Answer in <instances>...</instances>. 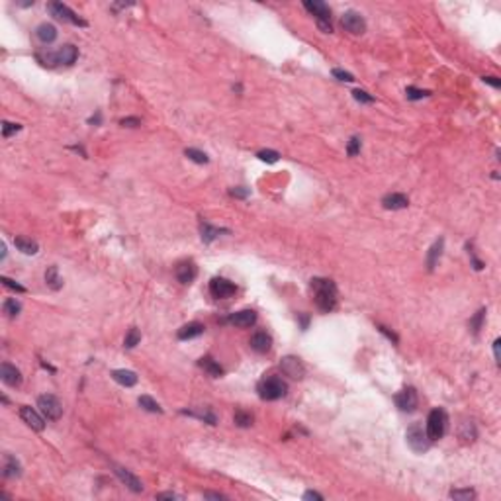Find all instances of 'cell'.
<instances>
[{
	"label": "cell",
	"instance_id": "44",
	"mask_svg": "<svg viewBox=\"0 0 501 501\" xmlns=\"http://www.w3.org/2000/svg\"><path fill=\"white\" fill-rule=\"evenodd\" d=\"M139 124H141L139 118H124V120H122V126H128V128H136Z\"/></svg>",
	"mask_w": 501,
	"mask_h": 501
},
{
	"label": "cell",
	"instance_id": "18",
	"mask_svg": "<svg viewBox=\"0 0 501 501\" xmlns=\"http://www.w3.org/2000/svg\"><path fill=\"white\" fill-rule=\"evenodd\" d=\"M53 59L57 61V63H61V65H72L76 59H78V49L74 46H63L55 55H53Z\"/></svg>",
	"mask_w": 501,
	"mask_h": 501
},
{
	"label": "cell",
	"instance_id": "23",
	"mask_svg": "<svg viewBox=\"0 0 501 501\" xmlns=\"http://www.w3.org/2000/svg\"><path fill=\"white\" fill-rule=\"evenodd\" d=\"M14 245H16V249L18 250H22L24 254H36V252L40 250V245H38L36 241L28 239V237H16V239H14Z\"/></svg>",
	"mask_w": 501,
	"mask_h": 501
},
{
	"label": "cell",
	"instance_id": "2",
	"mask_svg": "<svg viewBox=\"0 0 501 501\" xmlns=\"http://www.w3.org/2000/svg\"><path fill=\"white\" fill-rule=\"evenodd\" d=\"M258 396L266 402H274V400H280L286 396L288 392V384L282 380V378H276V376H270V378H264L258 382Z\"/></svg>",
	"mask_w": 501,
	"mask_h": 501
},
{
	"label": "cell",
	"instance_id": "29",
	"mask_svg": "<svg viewBox=\"0 0 501 501\" xmlns=\"http://www.w3.org/2000/svg\"><path fill=\"white\" fill-rule=\"evenodd\" d=\"M222 231H224V229L212 228L210 224H202V226H200V233H202V241H204V243H212Z\"/></svg>",
	"mask_w": 501,
	"mask_h": 501
},
{
	"label": "cell",
	"instance_id": "8",
	"mask_svg": "<svg viewBox=\"0 0 501 501\" xmlns=\"http://www.w3.org/2000/svg\"><path fill=\"white\" fill-rule=\"evenodd\" d=\"M341 26L346 30V32H350V34H354V36H360V34H364L366 32V22L364 18L358 14V12H344L341 18Z\"/></svg>",
	"mask_w": 501,
	"mask_h": 501
},
{
	"label": "cell",
	"instance_id": "45",
	"mask_svg": "<svg viewBox=\"0 0 501 501\" xmlns=\"http://www.w3.org/2000/svg\"><path fill=\"white\" fill-rule=\"evenodd\" d=\"M304 500H316V501H323V496L318 494V492H306L304 494Z\"/></svg>",
	"mask_w": 501,
	"mask_h": 501
},
{
	"label": "cell",
	"instance_id": "6",
	"mask_svg": "<svg viewBox=\"0 0 501 501\" xmlns=\"http://www.w3.org/2000/svg\"><path fill=\"white\" fill-rule=\"evenodd\" d=\"M47 10H49L57 20H61V22L72 24V26H80V28L86 26V22H84L82 18H78V16L68 8L67 4H63V2H49V4H47Z\"/></svg>",
	"mask_w": 501,
	"mask_h": 501
},
{
	"label": "cell",
	"instance_id": "33",
	"mask_svg": "<svg viewBox=\"0 0 501 501\" xmlns=\"http://www.w3.org/2000/svg\"><path fill=\"white\" fill-rule=\"evenodd\" d=\"M184 155H186V157H188V159H190V160L198 162V164H206V162L210 160V159H208V155H206V153H202V151H198V149H192V147H190V149H186V151H184Z\"/></svg>",
	"mask_w": 501,
	"mask_h": 501
},
{
	"label": "cell",
	"instance_id": "20",
	"mask_svg": "<svg viewBox=\"0 0 501 501\" xmlns=\"http://www.w3.org/2000/svg\"><path fill=\"white\" fill-rule=\"evenodd\" d=\"M204 325L202 323H198V321H192V323H188V325H184L178 329V339L180 341H188V339H194V337H200L202 333H204Z\"/></svg>",
	"mask_w": 501,
	"mask_h": 501
},
{
	"label": "cell",
	"instance_id": "3",
	"mask_svg": "<svg viewBox=\"0 0 501 501\" xmlns=\"http://www.w3.org/2000/svg\"><path fill=\"white\" fill-rule=\"evenodd\" d=\"M304 6H306V10H308L310 14L316 16L319 30H321L323 34H331V32H333V26H331V10H329L327 4H323V2H319V0H314V2H312V0H306Z\"/></svg>",
	"mask_w": 501,
	"mask_h": 501
},
{
	"label": "cell",
	"instance_id": "30",
	"mask_svg": "<svg viewBox=\"0 0 501 501\" xmlns=\"http://www.w3.org/2000/svg\"><path fill=\"white\" fill-rule=\"evenodd\" d=\"M139 406H141L145 411H151V413H162V408H160L151 396H141V398H139Z\"/></svg>",
	"mask_w": 501,
	"mask_h": 501
},
{
	"label": "cell",
	"instance_id": "16",
	"mask_svg": "<svg viewBox=\"0 0 501 501\" xmlns=\"http://www.w3.org/2000/svg\"><path fill=\"white\" fill-rule=\"evenodd\" d=\"M254 321H256V314H254L252 310H241V312H237V314H233V316L229 318V323H231V325L241 327V329L254 325Z\"/></svg>",
	"mask_w": 501,
	"mask_h": 501
},
{
	"label": "cell",
	"instance_id": "11",
	"mask_svg": "<svg viewBox=\"0 0 501 501\" xmlns=\"http://www.w3.org/2000/svg\"><path fill=\"white\" fill-rule=\"evenodd\" d=\"M210 292L218 300H226V298H231L235 294V286L226 278H214L210 282Z\"/></svg>",
	"mask_w": 501,
	"mask_h": 501
},
{
	"label": "cell",
	"instance_id": "19",
	"mask_svg": "<svg viewBox=\"0 0 501 501\" xmlns=\"http://www.w3.org/2000/svg\"><path fill=\"white\" fill-rule=\"evenodd\" d=\"M382 206H384L386 210H404V208L410 206V200H408L406 194L394 192V194H388V196L382 198Z\"/></svg>",
	"mask_w": 501,
	"mask_h": 501
},
{
	"label": "cell",
	"instance_id": "40",
	"mask_svg": "<svg viewBox=\"0 0 501 501\" xmlns=\"http://www.w3.org/2000/svg\"><path fill=\"white\" fill-rule=\"evenodd\" d=\"M333 76L339 78V80H344V82H352V80H354V76H352L350 72L341 70V68H333Z\"/></svg>",
	"mask_w": 501,
	"mask_h": 501
},
{
	"label": "cell",
	"instance_id": "41",
	"mask_svg": "<svg viewBox=\"0 0 501 501\" xmlns=\"http://www.w3.org/2000/svg\"><path fill=\"white\" fill-rule=\"evenodd\" d=\"M429 92H425V90H419V88H413V86H410L408 90H406V96L410 98V100H419V98H423V96H427Z\"/></svg>",
	"mask_w": 501,
	"mask_h": 501
},
{
	"label": "cell",
	"instance_id": "24",
	"mask_svg": "<svg viewBox=\"0 0 501 501\" xmlns=\"http://www.w3.org/2000/svg\"><path fill=\"white\" fill-rule=\"evenodd\" d=\"M442 245H444V241L438 239L433 247L429 249V254H427V266H429V270H433L434 266H436V262H438L440 254H442Z\"/></svg>",
	"mask_w": 501,
	"mask_h": 501
},
{
	"label": "cell",
	"instance_id": "13",
	"mask_svg": "<svg viewBox=\"0 0 501 501\" xmlns=\"http://www.w3.org/2000/svg\"><path fill=\"white\" fill-rule=\"evenodd\" d=\"M114 472H116V476L120 478V482H122V484H126L132 492H136V494L143 492V484H141V480L137 478V476H134L130 470H126V468H122V466H116Z\"/></svg>",
	"mask_w": 501,
	"mask_h": 501
},
{
	"label": "cell",
	"instance_id": "32",
	"mask_svg": "<svg viewBox=\"0 0 501 501\" xmlns=\"http://www.w3.org/2000/svg\"><path fill=\"white\" fill-rule=\"evenodd\" d=\"M139 341H141V333H139V329L132 327V329L128 331L126 339H124V344H126V348H134V346L139 344Z\"/></svg>",
	"mask_w": 501,
	"mask_h": 501
},
{
	"label": "cell",
	"instance_id": "10",
	"mask_svg": "<svg viewBox=\"0 0 501 501\" xmlns=\"http://www.w3.org/2000/svg\"><path fill=\"white\" fill-rule=\"evenodd\" d=\"M396 404H398L400 410L406 411V413H411V411L417 410L419 400H417L415 388H406V390H402V392L396 396Z\"/></svg>",
	"mask_w": 501,
	"mask_h": 501
},
{
	"label": "cell",
	"instance_id": "17",
	"mask_svg": "<svg viewBox=\"0 0 501 501\" xmlns=\"http://www.w3.org/2000/svg\"><path fill=\"white\" fill-rule=\"evenodd\" d=\"M270 346H272L270 335H266V333H262V331H258V333H254V335L250 337V348H252L254 352H258V354L268 352Z\"/></svg>",
	"mask_w": 501,
	"mask_h": 501
},
{
	"label": "cell",
	"instance_id": "35",
	"mask_svg": "<svg viewBox=\"0 0 501 501\" xmlns=\"http://www.w3.org/2000/svg\"><path fill=\"white\" fill-rule=\"evenodd\" d=\"M484 318H486V310H480L478 314H476V318L472 319L470 321V329H472V333L474 335H478L480 333V329H482V321H484Z\"/></svg>",
	"mask_w": 501,
	"mask_h": 501
},
{
	"label": "cell",
	"instance_id": "21",
	"mask_svg": "<svg viewBox=\"0 0 501 501\" xmlns=\"http://www.w3.org/2000/svg\"><path fill=\"white\" fill-rule=\"evenodd\" d=\"M112 378H114L118 384H122V386L126 388H132L137 384V374L132 372V370H114Z\"/></svg>",
	"mask_w": 501,
	"mask_h": 501
},
{
	"label": "cell",
	"instance_id": "4",
	"mask_svg": "<svg viewBox=\"0 0 501 501\" xmlns=\"http://www.w3.org/2000/svg\"><path fill=\"white\" fill-rule=\"evenodd\" d=\"M446 431V413L442 410H433L427 419V438L429 440H438Z\"/></svg>",
	"mask_w": 501,
	"mask_h": 501
},
{
	"label": "cell",
	"instance_id": "42",
	"mask_svg": "<svg viewBox=\"0 0 501 501\" xmlns=\"http://www.w3.org/2000/svg\"><path fill=\"white\" fill-rule=\"evenodd\" d=\"M2 282H4V286L12 288V290H16V292H26V288H24V286H20L18 282H14V280H10V278H6V276H2Z\"/></svg>",
	"mask_w": 501,
	"mask_h": 501
},
{
	"label": "cell",
	"instance_id": "15",
	"mask_svg": "<svg viewBox=\"0 0 501 501\" xmlns=\"http://www.w3.org/2000/svg\"><path fill=\"white\" fill-rule=\"evenodd\" d=\"M20 415H22V419L34 429V431H44L46 423H44V417H42L38 411H34L32 408H28V406H24L22 410H20Z\"/></svg>",
	"mask_w": 501,
	"mask_h": 501
},
{
	"label": "cell",
	"instance_id": "39",
	"mask_svg": "<svg viewBox=\"0 0 501 501\" xmlns=\"http://www.w3.org/2000/svg\"><path fill=\"white\" fill-rule=\"evenodd\" d=\"M352 96H354L356 102H362V104H372V102H374V96H370V94L364 90H354L352 92Z\"/></svg>",
	"mask_w": 501,
	"mask_h": 501
},
{
	"label": "cell",
	"instance_id": "48",
	"mask_svg": "<svg viewBox=\"0 0 501 501\" xmlns=\"http://www.w3.org/2000/svg\"><path fill=\"white\" fill-rule=\"evenodd\" d=\"M157 498H159V500H178V496H176V494H170V492H168V494H159Z\"/></svg>",
	"mask_w": 501,
	"mask_h": 501
},
{
	"label": "cell",
	"instance_id": "26",
	"mask_svg": "<svg viewBox=\"0 0 501 501\" xmlns=\"http://www.w3.org/2000/svg\"><path fill=\"white\" fill-rule=\"evenodd\" d=\"M200 366L204 368V370L208 372V374H210V376H214V378H220V376L224 374L222 366L218 364V362H216V360H214L212 356H204V358L200 360Z\"/></svg>",
	"mask_w": 501,
	"mask_h": 501
},
{
	"label": "cell",
	"instance_id": "46",
	"mask_svg": "<svg viewBox=\"0 0 501 501\" xmlns=\"http://www.w3.org/2000/svg\"><path fill=\"white\" fill-rule=\"evenodd\" d=\"M484 82H488V84H492V86H496V88H500L501 86V80H498L496 76H484Z\"/></svg>",
	"mask_w": 501,
	"mask_h": 501
},
{
	"label": "cell",
	"instance_id": "25",
	"mask_svg": "<svg viewBox=\"0 0 501 501\" xmlns=\"http://www.w3.org/2000/svg\"><path fill=\"white\" fill-rule=\"evenodd\" d=\"M46 282H47V286H49L51 290H59V288L63 286V278L59 276L57 266H49V268L46 270Z\"/></svg>",
	"mask_w": 501,
	"mask_h": 501
},
{
	"label": "cell",
	"instance_id": "28",
	"mask_svg": "<svg viewBox=\"0 0 501 501\" xmlns=\"http://www.w3.org/2000/svg\"><path fill=\"white\" fill-rule=\"evenodd\" d=\"M2 310H4V314H6L8 318H16V316L22 312V306H20V302H18L16 298H8V300L4 302V306H2Z\"/></svg>",
	"mask_w": 501,
	"mask_h": 501
},
{
	"label": "cell",
	"instance_id": "34",
	"mask_svg": "<svg viewBox=\"0 0 501 501\" xmlns=\"http://www.w3.org/2000/svg\"><path fill=\"white\" fill-rule=\"evenodd\" d=\"M450 498H452V500H458V501H470L476 498V494H474L472 490H452V492H450Z\"/></svg>",
	"mask_w": 501,
	"mask_h": 501
},
{
	"label": "cell",
	"instance_id": "7",
	"mask_svg": "<svg viewBox=\"0 0 501 501\" xmlns=\"http://www.w3.org/2000/svg\"><path fill=\"white\" fill-rule=\"evenodd\" d=\"M406 438H408V444H410L415 452H423V450H427V448H429V438H427V433H423L421 425H417V423H415V425H411L410 429H408Z\"/></svg>",
	"mask_w": 501,
	"mask_h": 501
},
{
	"label": "cell",
	"instance_id": "9",
	"mask_svg": "<svg viewBox=\"0 0 501 501\" xmlns=\"http://www.w3.org/2000/svg\"><path fill=\"white\" fill-rule=\"evenodd\" d=\"M280 368H282V372H284L286 376H290V378H294V380H302L304 374H306V366H304V362H302L300 358H296V356H284L282 362H280Z\"/></svg>",
	"mask_w": 501,
	"mask_h": 501
},
{
	"label": "cell",
	"instance_id": "38",
	"mask_svg": "<svg viewBox=\"0 0 501 501\" xmlns=\"http://www.w3.org/2000/svg\"><path fill=\"white\" fill-rule=\"evenodd\" d=\"M20 130H22L20 124H10V122H4V124H2V136L4 137H10L12 134H16V132H20Z\"/></svg>",
	"mask_w": 501,
	"mask_h": 501
},
{
	"label": "cell",
	"instance_id": "36",
	"mask_svg": "<svg viewBox=\"0 0 501 501\" xmlns=\"http://www.w3.org/2000/svg\"><path fill=\"white\" fill-rule=\"evenodd\" d=\"M256 157H258L260 160H264V162H276V160L280 159V155H278L276 151H270V149L258 151V153H256Z\"/></svg>",
	"mask_w": 501,
	"mask_h": 501
},
{
	"label": "cell",
	"instance_id": "12",
	"mask_svg": "<svg viewBox=\"0 0 501 501\" xmlns=\"http://www.w3.org/2000/svg\"><path fill=\"white\" fill-rule=\"evenodd\" d=\"M0 378H2L4 384H8V386L12 388L22 384V372L16 366L10 364V362H4V364L0 366Z\"/></svg>",
	"mask_w": 501,
	"mask_h": 501
},
{
	"label": "cell",
	"instance_id": "49",
	"mask_svg": "<svg viewBox=\"0 0 501 501\" xmlns=\"http://www.w3.org/2000/svg\"><path fill=\"white\" fill-rule=\"evenodd\" d=\"M204 498H208V500H224V496H220V494H204Z\"/></svg>",
	"mask_w": 501,
	"mask_h": 501
},
{
	"label": "cell",
	"instance_id": "43",
	"mask_svg": "<svg viewBox=\"0 0 501 501\" xmlns=\"http://www.w3.org/2000/svg\"><path fill=\"white\" fill-rule=\"evenodd\" d=\"M229 194L231 196H235V198H247L249 196V190H245V188H233V190H229Z\"/></svg>",
	"mask_w": 501,
	"mask_h": 501
},
{
	"label": "cell",
	"instance_id": "22",
	"mask_svg": "<svg viewBox=\"0 0 501 501\" xmlns=\"http://www.w3.org/2000/svg\"><path fill=\"white\" fill-rule=\"evenodd\" d=\"M36 34H38V40L44 42V44H51V42H55V38H57V30H55L53 24H42V26L38 28Z\"/></svg>",
	"mask_w": 501,
	"mask_h": 501
},
{
	"label": "cell",
	"instance_id": "31",
	"mask_svg": "<svg viewBox=\"0 0 501 501\" xmlns=\"http://www.w3.org/2000/svg\"><path fill=\"white\" fill-rule=\"evenodd\" d=\"M233 421H235V425L237 427H250L252 425V415L247 413V411H235V415H233Z\"/></svg>",
	"mask_w": 501,
	"mask_h": 501
},
{
	"label": "cell",
	"instance_id": "47",
	"mask_svg": "<svg viewBox=\"0 0 501 501\" xmlns=\"http://www.w3.org/2000/svg\"><path fill=\"white\" fill-rule=\"evenodd\" d=\"M500 344H501V341L500 339H496V342H494V354H496V362L500 364L501 362V356H500Z\"/></svg>",
	"mask_w": 501,
	"mask_h": 501
},
{
	"label": "cell",
	"instance_id": "27",
	"mask_svg": "<svg viewBox=\"0 0 501 501\" xmlns=\"http://www.w3.org/2000/svg\"><path fill=\"white\" fill-rule=\"evenodd\" d=\"M4 476L6 478H16L20 476V464L14 456L6 454V460H4Z\"/></svg>",
	"mask_w": 501,
	"mask_h": 501
},
{
	"label": "cell",
	"instance_id": "5",
	"mask_svg": "<svg viewBox=\"0 0 501 501\" xmlns=\"http://www.w3.org/2000/svg\"><path fill=\"white\" fill-rule=\"evenodd\" d=\"M38 408H40V411L44 413V417L49 419V421H57V419H61V415H63V406H61L59 398L53 396V394L40 396Z\"/></svg>",
	"mask_w": 501,
	"mask_h": 501
},
{
	"label": "cell",
	"instance_id": "1",
	"mask_svg": "<svg viewBox=\"0 0 501 501\" xmlns=\"http://www.w3.org/2000/svg\"><path fill=\"white\" fill-rule=\"evenodd\" d=\"M312 288L316 292V304L321 312L329 314L335 310L337 306V288L333 284V280H325V278H314L312 280Z\"/></svg>",
	"mask_w": 501,
	"mask_h": 501
},
{
	"label": "cell",
	"instance_id": "14",
	"mask_svg": "<svg viewBox=\"0 0 501 501\" xmlns=\"http://www.w3.org/2000/svg\"><path fill=\"white\" fill-rule=\"evenodd\" d=\"M196 274H198V268H196V264H194L192 260L178 262V266H176V278H178L180 284H190V282H194Z\"/></svg>",
	"mask_w": 501,
	"mask_h": 501
},
{
	"label": "cell",
	"instance_id": "37",
	"mask_svg": "<svg viewBox=\"0 0 501 501\" xmlns=\"http://www.w3.org/2000/svg\"><path fill=\"white\" fill-rule=\"evenodd\" d=\"M358 151H360V139H358V137H350L348 147H346L348 157H356V155H358Z\"/></svg>",
	"mask_w": 501,
	"mask_h": 501
}]
</instances>
